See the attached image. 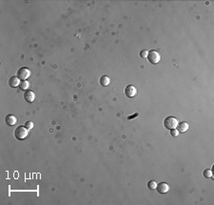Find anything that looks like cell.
<instances>
[{"instance_id": "obj_6", "label": "cell", "mask_w": 214, "mask_h": 205, "mask_svg": "<svg viewBox=\"0 0 214 205\" xmlns=\"http://www.w3.org/2000/svg\"><path fill=\"white\" fill-rule=\"evenodd\" d=\"M156 189H157L158 193H160V194H166V193H168L169 191L170 187H169V185L168 183H166V182H161V183L157 184Z\"/></svg>"}, {"instance_id": "obj_8", "label": "cell", "mask_w": 214, "mask_h": 205, "mask_svg": "<svg viewBox=\"0 0 214 205\" xmlns=\"http://www.w3.org/2000/svg\"><path fill=\"white\" fill-rule=\"evenodd\" d=\"M5 122H6V124L8 126H13V125L16 124L17 119H16V117H14L13 115H8L5 117Z\"/></svg>"}, {"instance_id": "obj_4", "label": "cell", "mask_w": 214, "mask_h": 205, "mask_svg": "<svg viewBox=\"0 0 214 205\" xmlns=\"http://www.w3.org/2000/svg\"><path fill=\"white\" fill-rule=\"evenodd\" d=\"M29 76H31V71L28 68H26V67H22V68H20L16 73V76L19 78L20 80H26Z\"/></svg>"}, {"instance_id": "obj_12", "label": "cell", "mask_w": 214, "mask_h": 205, "mask_svg": "<svg viewBox=\"0 0 214 205\" xmlns=\"http://www.w3.org/2000/svg\"><path fill=\"white\" fill-rule=\"evenodd\" d=\"M29 82L27 80H22L19 84V88L21 91H27L29 88Z\"/></svg>"}, {"instance_id": "obj_16", "label": "cell", "mask_w": 214, "mask_h": 205, "mask_svg": "<svg viewBox=\"0 0 214 205\" xmlns=\"http://www.w3.org/2000/svg\"><path fill=\"white\" fill-rule=\"evenodd\" d=\"M140 57H142V58H147V54H149V52H147V50H142L141 52H140Z\"/></svg>"}, {"instance_id": "obj_9", "label": "cell", "mask_w": 214, "mask_h": 205, "mask_svg": "<svg viewBox=\"0 0 214 205\" xmlns=\"http://www.w3.org/2000/svg\"><path fill=\"white\" fill-rule=\"evenodd\" d=\"M20 82V79L17 76H12L9 79V86L11 88H16L17 86H19Z\"/></svg>"}, {"instance_id": "obj_11", "label": "cell", "mask_w": 214, "mask_h": 205, "mask_svg": "<svg viewBox=\"0 0 214 205\" xmlns=\"http://www.w3.org/2000/svg\"><path fill=\"white\" fill-rule=\"evenodd\" d=\"M110 83V79H109V76H103L100 77V84L102 85V86H108V85Z\"/></svg>"}, {"instance_id": "obj_7", "label": "cell", "mask_w": 214, "mask_h": 205, "mask_svg": "<svg viewBox=\"0 0 214 205\" xmlns=\"http://www.w3.org/2000/svg\"><path fill=\"white\" fill-rule=\"evenodd\" d=\"M24 99H25L27 102H29V103L34 102V99H35V95H34V93L32 92V91H29V90L25 91V93H24Z\"/></svg>"}, {"instance_id": "obj_13", "label": "cell", "mask_w": 214, "mask_h": 205, "mask_svg": "<svg viewBox=\"0 0 214 205\" xmlns=\"http://www.w3.org/2000/svg\"><path fill=\"white\" fill-rule=\"evenodd\" d=\"M156 186H157V183L154 180H149V182H147V188L150 189V190L156 189Z\"/></svg>"}, {"instance_id": "obj_14", "label": "cell", "mask_w": 214, "mask_h": 205, "mask_svg": "<svg viewBox=\"0 0 214 205\" xmlns=\"http://www.w3.org/2000/svg\"><path fill=\"white\" fill-rule=\"evenodd\" d=\"M204 177L206 178H211L212 177V171L210 169H206L204 171Z\"/></svg>"}, {"instance_id": "obj_17", "label": "cell", "mask_w": 214, "mask_h": 205, "mask_svg": "<svg viewBox=\"0 0 214 205\" xmlns=\"http://www.w3.org/2000/svg\"><path fill=\"white\" fill-rule=\"evenodd\" d=\"M170 135L172 136H179V131L176 128L175 129H171L170 130Z\"/></svg>"}, {"instance_id": "obj_3", "label": "cell", "mask_w": 214, "mask_h": 205, "mask_svg": "<svg viewBox=\"0 0 214 205\" xmlns=\"http://www.w3.org/2000/svg\"><path fill=\"white\" fill-rule=\"evenodd\" d=\"M147 60L151 63V64H157V63L160 61L161 57H160V54H158L156 51L151 50V51L149 52V54H147Z\"/></svg>"}, {"instance_id": "obj_10", "label": "cell", "mask_w": 214, "mask_h": 205, "mask_svg": "<svg viewBox=\"0 0 214 205\" xmlns=\"http://www.w3.org/2000/svg\"><path fill=\"white\" fill-rule=\"evenodd\" d=\"M177 130H178L179 132H181V133H185V132H187V130H189V125L187 124V122H185V121H183V122H180V123H178V125H177Z\"/></svg>"}, {"instance_id": "obj_1", "label": "cell", "mask_w": 214, "mask_h": 205, "mask_svg": "<svg viewBox=\"0 0 214 205\" xmlns=\"http://www.w3.org/2000/svg\"><path fill=\"white\" fill-rule=\"evenodd\" d=\"M29 130L24 125H20L14 130V137L18 140H24L28 136Z\"/></svg>"}, {"instance_id": "obj_2", "label": "cell", "mask_w": 214, "mask_h": 205, "mask_svg": "<svg viewBox=\"0 0 214 205\" xmlns=\"http://www.w3.org/2000/svg\"><path fill=\"white\" fill-rule=\"evenodd\" d=\"M178 125V120L177 118L174 117H168L165 118L164 120V126L166 129L168 130H171V129H175Z\"/></svg>"}, {"instance_id": "obj_5", "label": "cell", "mask_w": 214, "mask_h": 205, "mask_svg": "<svg viewBox=\"0 0 214 205\" xmlns=\"http://www.w3.org/2000/svg\"><path fill=\"white\" fill-rule=\"evenodd\" d=\"M137 94V90L133 85H128V86L125 88V95H126L127 98H134Z\"/></svg>"}, {"instance_id": "obj_18", "label": "cell", "mask_w": 214, "mask_h": 205, "mask_svg": "<svg viewBox=\"0 0 214 205\" xmlns=\"http://www.w3.org/2000/svg\"><path fill=\"white\" fill-rule=\"evenodd\" d=\"M138 115H139V114H135L134 115H131V117L130 115V117H128V119H130V120H131V119H133V117H138Z\"/></svg>"}, {"instance_id": "obj_15", "label": "cell", "mask_w": 214, "mask_h": 205, "mask_svg": "<svg viewBox=\"0 0 214 205\" xmlns=\"http://www.w3.org/2000/svg\"><path fill=\"white\" fill-rule=\"evenodd\" d=\"M24 126L26 128H27L28 130H32V128H34V123H32V121H27L24 124Z\"/></svg>"}]
</instances>
